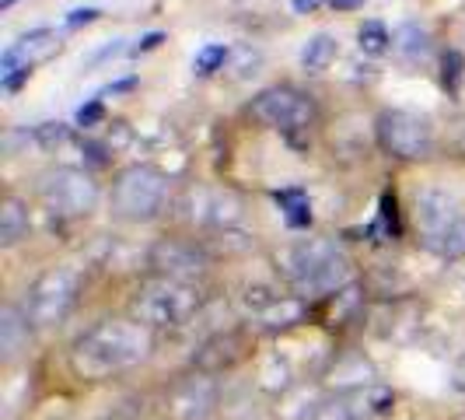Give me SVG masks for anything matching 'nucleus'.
I'll list each match as a JSON object with an SVG mask.
<instances>
[{
    "label": "nucleus",
    "mask_w": 465,
    "mask_h": 420,
    "mask_svg": "<svg viewBox=\"0 0 465 420\" xmlns=\"http://www.w3.org/2000/svg\"><path fill=\"white\" fill-rule=\"evenodd\" d=\"M151 354V329L140 326L137 319H109L88 329L74 350L70 365L81 378H109L140 365Z\"/></svg>",
    "instance_id": "f257e3e1"
},
{
    "label": "nucleus",
    "mask_w": 465,
    "mask_h": 420,
    "mask_svg": "<svg viewBox=\"0 0 465 420\" xmlns=\"http://www.w3.org/2000/svg\"><path fill=\"white\" fill-rule=\"evenodd\" d=\"M196 312H200V291L196 284H186V280L154 277L134 298V319L147 329L186 326Z\"/></svg>",
    "instance_id": "f03ea898"
},
{
    "label": "nucleus",
    "mask_w": 465,
    "mask_h": 420,
    "mask_svg": "<svg viewBox=\"0 0 465 420\" xmlns=\"http://www.w3.org/2000/svg\"><path fill=\"white\" fill-rule=\"evenodd\" d=\"M168 175L154 165H126L113 183V210L123 221L147 225L168 204Z\"/></svg>",
    "instance_id": "7ed1b4c3"
},
{
    "label": "nucleus",
    "mask_w": 465,
    "mask_h": 420,
    "mask_svg": "<svg viewBox=\"0 0 465 420\" xmlns=\"http://www.w3.org/2000/svg\"><path fill=\"white\" fill-rule=\"evenodd\" d=\"M77 291H81V270H74V266H53L46 274H39L32 280V287L25 291V319L35 329L64 323L77 302Z\"/></svg>",
    "instance_id": "20e7f679"
},
{
    "label": "nucleus",
    "mask_w": 465,
    "mask_h": 420,
    "mask_svg": "<svg viewBox=\"0 0 465 420\" xmlns=\"http://www.w3.org/2000/svg\"><path fill=\"white\" fill-rule=\"evenodd\" d=\"M374 137H378V147L399 162H427L438 151L434 126L423 116L402 113V109H389L374 119Z\"/></svg>",
    "instance_id": "39448f33"
},
{
    "label": "nucleus",
    "mask_w": 465,
    "mask_h": 420,
    "mask_svg": "<svg viewBox=\"0 0 465 420\" xmlns=\"http://www.w3.org/2000/svg\"><path fill=\"white\" fill-rule=\"evenodd\" d=\"M39 196L49 214H56V217H84L98 204V183L84 168L56 165L39 179Z\"/></svg>",
    "instance_id": "423d86ee"
},
{
    "label": "nucleus",
    "mask_w": 465,
    "mask_h": 420,
    "mask_svg": "<svg viewBox=\"0 0 465 420\" xmlns=\"http://www.w3.org/2000/svg\"><path fill=\"white\" fill-rule=\"evenodd\" d=\"M249 116L266 130L291 134V130H304L315 123V102H312V95L298 92L291 85H277V88L259 92L249 102Z\"/></svg>",
    "instance_id": "0eeeda50"
},
{
    "label": "nucleus",
    "mask_w": 465,
    "mask_h": 420,
    "mask_svg": "<svg viewBox=\"0 0 465 420\" xmlns=\"http://www.w3.org/2000/svg\"><path fill=\"white\" fill-rule=\"evenodd\" d=\"M179 210L193 225L224 228V232L245 221V200L228 186H189L179 200Z\"/></svg>",
    "instance_id": "6e6552de"
},
{
    "label": "nucleus",
    "mask_w": 465,
    "mask_h": 420,
    "mask_svg": "<svg viewBox=\"0 0 465 420\" xmlns=\"http://www.w3.org/2000/svg\"><path fill=\"white\" fill-rule=\"evenodd\" d=\"M459 204L455 196L441 186H423L413 196V225H417L420 238L427 249H438V242L444 238V232L459 221Z\"/></svg>",
    "instance_id": "1a4fd4ad"
},
{
    "label": "nucleus",
    "mask_w": 465,
    "mask_h": 420,
    "mask_svg": "<svg viewBox=\"0 0 465 420\" xmlns=\"http://www.w3.org/2000/svg\"><path fill=\"white\" fill-rule=\"evenodd\" d=\"M210 256L203 253V245L186 242V238H162L151 245L147 253V266L168 280H186L193 284V277H200L207 270Z\"/></svg>",
    "instance_id": "9d476101"
},
{
    "label": "nucleus",
    "mask_w": 465,
    "mask_h": 420,
    "mask_svg": "<svg viewBox=\"0 0 465 420\" xmlns=\"http://www.w3.org/2000/svg\"><path fill=\"white\" fill-rule=\"evenodd\" d=\"M332 256H340V249H336L332 238H298V242L280 245L273 263H277L280 277L287 280L291 287H298V284H304L315 270H322Z\"/></svg>",
    "instance_id": "9b49d317"
},
{
    "label": "nucleus",
    "mask_w": 465,
    "mask_h": 420,
    "mask_svg": "<svg viewBox=\"0 0 465 420\" xmlns=\"http://www.w3.org/2000/svg\"><path fill=\"white\" fill-rule=\"evenodd\" d=\"M217 399H221L217 382L207 378V375H196V378H189L175 389L168 414H172V420H203L213 414Z\"/></svg>",
    "instance_id": "f8f14e48"
},
{
    "label": "nucleus",
    "mask_w": 465,
    "mask_h": 420,
    "mask_svg": "<svg viewBox=\"0 0 465 420\" xmlns=\"http://www.w3.org/2000/svg\"><path fill=\"white\" fill-rule=\"evenodd\" d=\"M392 49H396L406 64H427V60H430V53H434V39H430V32H427V28L406 22V25H399L396 28V35H392Z\"/></svg>",
    "instance_id": "ddd939ff"
},
{
    "label": "nucleus",
    "mask_w": 465,
    "mask_h": 420,
    "mask_svg": "<svg viewBox=\"0 0 465 420\" xmlns=\"http://www.w3.org/2000/svg\"><path fill=\"white\" fill-rule=\"evenodd\" d=\"M28 228H32V221H28L25 200L4 196V200H0V245H4V249H15L22 238H28Z\"/></svg>",
    "instance_id": "4468645a"
},
{
    "label": "nucleus",
    "mask_w": 465,
    "mask_h": 420,
    "mask_svg": "<svg viewBox=\"0 0 465 420\" xmlns=\"http://www.w3.org/2000/svg\"><path fill=\"white\" fill-rule=\"evenodd\" d=\"M28 319H25L22 308H15V305H7L4 312H0V350H4V357L11 361V357H18V350L28 344Z\"/></svg>",
    "instance_id": "2eb2a0df"
},
{
    "label": "nucleus",
    "mask_w": 465,
    "mask_h": 420,
    "mask_svg": "<svg viewBox=\"0 0 465 420\" xmlns=\"http://www.w3.org/2000/svg\"><path fill=\"white\" fill-rule=\"evenodd\" d=\"M322 399L315 396L312 385H294L291 393H283L277 403V420H312Z\"/></svg>",
    "instance_id": "dca6fc26"
},
{
    "label": "nucleus",
    "mask_w": 465,
    "mask_h": 420,
    "mask_svg": "<svg viewBox=\"0 0 465 420\" xmlns=\"http://www.w3.org/2000/svg\"><path fill=\"white\" fill-rule=\"evenodd\" d=\"M259 389L262 393H291L294 389V368H291V361L287 357H280V354H270L262 365H259Z\"/></svg>",
    "instance_id": "f3484780"
},
{
    "label": "nucleus",
    "mask_w": 465,
    "mask_h": 420,
    "mask_svg": "<svg viewBox=\"0 0 465 420\" xmlns=\"http://www.w3.org/2000/svg\"><path fill=\"white\" fill-rule=\"evenodd\" d=\"M242 354V340L238 336H213L207 347L196 354V365L203 368V372H221V368H228L234 357Z\"/></svg>",
    "instance_id": "a211bd4d"
},
{
    "label": "nucleus",
    "mask_w": 465,
    "mask_h": 420,
    "mask_svg": "<svg viewBox=\"0 0 465 420\" xmlns=\"http://www.w3.org/2000/svg\"><path fill=\"white\" fill-rule=\"evenodd\" d=\"M304 319V298H277V302L270 305L262 315H259V326L266 329H291L298 326Z\"/></svg>",
    "instance_id": "6ab92c4d"
},
{
    "label": "nucleus",
    "mask_w": 465,
    "mask_h": 420,
    "mask_svg": "<svg viewBox=\"0 0 465 420\" xmlns=\"http://www.w3.org/2000/svg\"><path fill=\"white\" fill-rule=\"evenodd\" d=\"M340 56V43L332 39V35H312L308 39V46L302 49V64L308 74H322V70H329V64Z\"/></svg>",
    "instance_id": "aec40b11"
},
{
    "label": "nucleus",
    "mask_w": 465,
    "mask_h": 420,
    "mask_svg": "<svg viewBox=\"0 0 465 420\" xmlns=\"http://www.w3.org/2000/svg\"><path fill=\"white\" fill-rule=\"evenodd\" d=\"M332 382L343 385L347 393H353V389L374 385V368L364 357H347V361H340V365L332 368Z\"/></svg>",
    "instance_id": "412c9836"
},
{
    "label": "nucleus",
    "mask_w": 465,
    "mask_h": 420,
    "mask_svg": "<svg viewBox=\"0 0 465 420\" xmlns=\"http://www.w3.org/2000/svg\"><path fill=\"white\" fill-rule=\"evenodd\" d=\"M357 46L368 56H385L392 49V35H389V28L381 22H364L361 32H357Z\"/></svg>",
    "instance_id": "4be33fe9"
},
{
    "label": "nucleus",
    "mask_w": 465,
    "mask_h": 420,
    "mask_svg": "<svg viewBox=\"0 0 465 420\" xmlns=\"http://www.w3.org/2000/svg\"><path fill=\"white\" fill-rule=\"evenodd\" d=\"M277 200L291 228H308L312 225V210H308V200H304L302 189H283V193H277Z\"/></svg>",
    "instance_id": "5701e85b"
},
{
    "label": "nucleus",
    "mask_w": 465,
    "mask_h": 420,
    "mask_svg": "<svg viewBox=\"0 0 465 420\" xmlns=\"http://www.w3.org/2000/svg\"><path fill=\"white\" fill-rule=\"evenodd\" d=\"M312 420H361L357 417V406H353V396L350 393H340V396H329L319 403L315 417Z\"/></svg>",
    "instance_id": "b1692460"
},
{
    "label": "nucleus",
    "mask_w": 465,
    "mask_h": 420,
    "mask_svg": "<svg viewBox=\"0 0 465 420\" xmlns=\"http://www.w3.org/2000/svg\"><path fill=\"white\" fill-rule=\"evenodd\" d=\"M441 259H448V263H459V259H465V214L444 232V238L438 242V249H434Z\"/></svg>",
    "instance_id": "393cba45"
},
{
    "label": "nucleus",
    "mask_w": 465,
    "mask_h": 420,
    "mask_svg": "<svg viewBox=\"0 0 465 420\" xmlns=\"http://www.w3.org/2000/svg\"><path fill=\"white\" fill-rule=\"evenodd\" d=\"M277 298H283V295H277L270 284H249V287L242 291V308H245L249 315H256V319H259V315H262L270 305L277 302Z\"/></svg>",
    "instance_id": "a878e982"
},
{
    "label": "nucleus",
    "mask_w": 465,
    "mask_h": 420,
    "mask_svg": "<svg viewBox=\"0 0 465 420\" xmlns=\"http://www.w3.org/2000/svg\"><path fill=\"white\" fill-rule=\"evenodd\" d=\"M228 56H232V49L221 46V43H210V46H203L200 53H196V60H193V70H196L200 77H210V74L224 70Z\"/></svg>",
    "instance_id": "bb28decb"
},
{
    "label": "nucleus",
    "mask_w": 465,
    "mask_h": 420,
    "mask_svg": "<svg viewBox=\"0 0 465 420\" xmlns=\"http://www.w3.org/2000/svg\"><path fill=\"white\" fill-rule=\"evenodd\" d=\"M465 77V56L459 49H448L441 56V85L448 88V95H459Z\"/></svg>",
    "instance_id": "cd10ccee"
},
{
    "label": "nucleus",
    "mask_w": 465,
    "mask_h": 420,
    "mask_svg": "<svg viewBox=\"0 0 465 420\" xmlns=\"http://www.w3.org/2000/svg\"><path fill=\"white\" fill-rule=\"evenodd\" d=\"M32 137H35V144H39L43 151H56L60 144H67L70 126H64V123H39V126L32 130Z\"/></svg>",
    "instance_id": "c85d7f7f"
},
{
    "label": "nucleus",
    "mask_w": 465,
    "mask_h": 420,
    "mask_svg": "<svg viewBox=\"0 0 465 420\" xmlns=\"http://www.w3.org/2000/svg\"><path fill=\"white\" fill-rule=\"evenodd\" d=\"M105 119V105H102V98H92V102H84L81 109H77V126L81 130H92Z\"/></svg>",
    "instance_id": "c756f323"
},
{
    "label": "nucleus",
    "mask_w": 465,
    "mask_h": 420,
    "mask_svg": "<svg viewBox=\"0 0 465 420\" xmlns=\"http://www.w3.org/2000/svg\"><path fill=\"white\" fill-rule=\"evenodd\" d=\"M81 151H84V162L92 165V168H105V165H109V155H113V147H105V144H98V140H84Z\"/></svg>",
    "instance_id": "7c9ffc66"
},
{
    "label": "nucleus",
    "mask_w": 465,
    "mask_h": 420,
    "mask_svg": "<svg viewBox=\"0 0 465 420\" xmlns=\"http://www.w3.org/2000/svg\"><path fill=\"white\" fill-rule=\"evenodd\" d=\"M357 302H361V298H357V287H343V291H336V302H332V319H343V315H347L350 308H357Z\"/></svg>",
    "instance_id": "2f4dec72"
},
{
    "label": "nucleus",
    "mask_w": 465,
    "mask_h": 420,
    "mask_svg": "<svg viewBox=\"0 0 465 420\" xmlns=\"http://www.w3.org/2000/svg\"><path fill=\"white\" fill-rule=\"evenodd\" d=\"M164 43V32H147V35H140L134 46L126 49L130 56H140V53H151V49H158Z\"/></svg>",
    "instance_id": "473e14b6"
},
{
    "label": "nucleus",
    "mask_w": 465,
    "mask_h": 420,
    "mask_svg": "<svg viewBox=\"0 0 465 420\" xmlns=\"http://www.w3.org/2000/svg\"><path fill=\"white\" fill-rule=\"evenodd\" d=\"M98 7H77V11H70L67 15V28H81V25H92L98 22Z\"/></svg>",
    "instance_id": "72a5a7b5"
},
{
    "label": "nucleus",
    "mask_w": 465,
    "mask_h": 420,
    "mask_svg": "<svg viewBox=\"0 0 465 420\" xmlns=\"http://www.w3.org/2000/svg\"><path fill=\"white\" fill-rule=\"evenodd\" d=\"M28 77H32V64H28V67H22V70H15V74H7V77H4V92H7V95L22 92V85L28 81Z\"/></svg>",
    "instance_id": "f704fd0d"
},
{
    "label": "nucleus",
    "mask_w": 465,
    "mask_h": 420,
    "mask_svg": "<svg viewBox=\"0 0 465 420\" xmlns=\"http://www.w3.org/2000/svg\"><path fill=\"white\" fill-rule=\"evenodd\" d=\"M451 385H455L459 393H465V350L455 357V365H451Z\"/></svg>",
    "instance_id": "c9c22d12"
},
{
    "label": "nucleus",
    "mask_w": 465,
    "mask_h": 420,
    "mask_svg": "<svg viewBox=\"0 0 465 420\" xmlns=\"http://www.w3.org/2000/svg\"><path fill=\"white\" fill-rule=\"evenodd\" d=\"M332 4V11H340V15H347V11H361L364 7V0H329Z\"/></svg>",
    "instance_id": "e433bc0d"
},
{
    "label": "nucleus",
    "mask_w": 465,
    "mask_h": 420,
    "mask_svg": "<svg viewBox=\"0 0 465 420\" xmlns=\"http://www.w3.org/2000/svg\"><path fill=\"white\" fill-rule=\"evenodd\" d=\"M319 4H322V0H294V11H298V15H312Z\"/></svg>",
    "instance_id": "4c0bfd02"
},
{
    "label": "nucleus",
    "mask_w": 465,
    "mask_h": 420,
    "mask_svg": "<svg viewBox=\"0 0 465 420\" xmlns=\"http://www.w3.org/2000/svg\"><path fill=\"white\" fill-rule=\"evenodd\" d=\"M18 0H0V11H7V7H15Z\"/></svg>",
    "instance_id": "58836bf2"
}]
</instances>
